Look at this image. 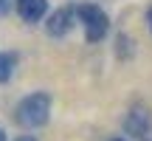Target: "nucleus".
Returning a JSON list of instances; mask_svg holds the SVG:
<instances>
[{
  "label": "nucleus",
  "instance_id": "6",
  "mask_svg": "<svg viewBox=\"0 0 152 141\" xmlns=\"http://www.w3.org/2000/svg\"><path fill=\"white\" fill-rule=\"evenodd\" d=\"M11 76V59L6 54H0V82H6Z\"/></svg>",
  "mask_w": 152,
  "mask_h": 141
},
{
  "label": "nucleus",
  "instance_id": "4",
  "mask_svg": "<svg viewBox=\"0 0 152 141\" xmlns=\"http://www.w3.org/2000/svg\"><path fill=\"white\" fill-rule=\"evenodd\" d=\"M71 20H73V11H71V9H59V11H54V14H51V20H48V34H54V37L68 34Z\"/></svg>",
  "mask_w": 152,
  "mask_h": 141
},
{
  "label": "nucleus",
  "instance_id": "2",
  "mask_svg": "<svg viewBox=\"0 0 152 141\" xmlns=\"http://www.w3.org/2000/svg\"><path fill=\"white\" fill-rule=\"evenodd\" d=\"M79 17L85 23V37L87 43H99L107 34V14L99 6H79Z\"/></svg>",
  "mask_w": 152,
  "mask_h": 141
},
{
  "label": "nucleus",
  "instance_id": "3",
  "mask_svg": "<svg viewBox=\"0 0 152 141\" xmlns=\"http://www.w3.org/2000/svg\"><path fill=\"white\" fill-rule=\"evenodd\" d=\"M45 9H48L45 0H17V11H20V17H23L26 23L39 20V17L45 14Z\"/></svg>",
  "mask_w": 152,
  "mask_h": 141
},
{
  "label": "nucleus",
  "instance_id": "8",
  "mask_svg": "<svg viewBox=\"0 0 152 141\" xmlns=\"http://www.w3.org/2000/svg\"><path fill=\"white\" fill-rule=\"evenodd\" d=\"M17 141H37L34 136H23V138H17Z\"/></svg>",
  "mask_w": 152,
  "mask_h": 141
},
{
  "label": "nucleus",
  "instance_id": "5",
  "mask_svg": "<svg viewBox=\"0 0 152 141\" xmlns=\"http://www.w3.org/2000/svg\"><path fill=\"white\" fill-rule=\"evenodd\" d=\"M147 127H149V116H147V110L135 107V110H132V119H130V133L144 136V130H147Z\"/></svg>",
  "mask_w": 152,
  "mask_h": 141
},
{
  "label": "nucleus",
  "instance_id": "10",
  "mask_svg": "<svg viewBox=\"0 0 152 141\" xmlns=\"http://www.w3.org/2000/svg\"><path fill=\"white\" fill-rule=\"evenodd\" d=\"M149 28H152V11H149Z\"/></svg>",
  "mask_w": 152,
  "mask_h": 141
},
{
  "label": "nucleus",
  "instance_id": "11",
  "mask_svg": "<svg viewBox=\"0 0 152 141\" xmlns=\"http://www.w3.org/2000/svg\"><path fill=\"white\" fill-rule=\"evenodd\" d=\"M113 141H121V138H113Z\"/></svg>",
  "mask_w": 152,
  "mask_h": 141
},
{
  "label": "nucleus",
  "instance_id": "7",
  "mask_svg": "<svg viewBox=\"0 0 152 141\" xmlns=\"http://www.w3.org/2000/svg\"><path fill=\"white\" fill-rule=\"evenodd\" d=\"M0 14H9V0H0Z\"/></svg>",
  "mask_w": 152,
  "mask_h": 141
},
{
  "label": "nucleus",
  "instance_id": "9",
  "mask_svg": "<svg viewBox=\"0 0 152 141\" xmlns=\"http://www.w3.org/2000/svg\"><path fill=\"white\" fill-rule=\"evenodd\" d=\"M0 141H6V136H3V130H0Z\"/></svg>",
  "mask_w": 152,
  "mask_h": 141
},
{
  "label": "nucleus",
  "instance_id": "1",
  "mask_svg": "<svg viewBox=\"0 0 152 141\" xmlns=\"http://www.w3.org/2000/svg\"><path fill=\"white\" fill-rule=\"evenodd\" d=\"M48 113H51V99L48 93H31L26 96L20 104H17V124L26 127V130H34V127H42L48 121Z\"/></svg>",
  "mask_w": 152,
  "mask_h": 141
}]
</instances>
